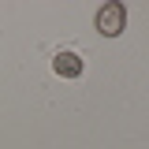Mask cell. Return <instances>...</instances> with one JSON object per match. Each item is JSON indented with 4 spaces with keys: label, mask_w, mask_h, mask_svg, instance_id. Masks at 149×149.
I'll use <instances>...</instances> for the list:
<instances>
[{
    "label": "cell",
    "mask_w": 149,
    "mask_h": 149,
    "mask_svg": "<svg viewBox=\"0 0 149 149\" xmlns=\"http://www.w3.org/2000/svg\"><path fill=\"white\" fill-rule=\"evenodd\" d=\"M123 26H127V11H123V4H101V11H97V30L104 37H119L123 34Z\"/></svg>",
    "instance_id": "6da1fadb"
},
{
    "label": "cell",
    "mask_w": 149,
    "mask_h": 149,
    "mask_svg": "<svg viewBox=\"0 0 149 149\" xmlns=\"http://www.w3.org/2000/svg\"><path fill=\"white\" fill-rule=\"evenodd\" d=\"M52 67H56V74H63V78H78V74H82V60L74 52H56Z\"/></svg>",
    "instance_id": "7a4b0ae2"
}]
</instances>
